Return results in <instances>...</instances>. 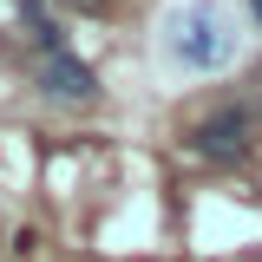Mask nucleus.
Here are the masks:
<instances>
[{
    "label": "nucleus",
    "mask_w": 262,
    "mask_h": 262,
    "mask_svg": "<svg viewBox=\"0 0 262 262\" xmlns=\"http://www.w3.org/2000/svg\"><path fill=\"white\" fill-rule=\"evenodd\" d=\"M236 20H229L216 0H184L170 20H164V53L184 66V72H223L236 59Z\"/></svg>",
    "instance_id": "1"
},
{
    "label": "nucleus",
    "mask_w": 262,
    "mask_h": 262,
    "mask_svg": "<svg viewBox=\"0 0 262 262\" xmlns=\"http://www.w3.org/2000/svg\"><path fill=\"white\" fill-rule=\"evenodd\" d=\"M33 92L46 98V105H98V72L79 53H39L33 59Z\"/></svg>",
    "instance_id": "2"
},
{
    "label": "nucleus",
    "mask_w": 262,
    "mask_h": 262,
    "mask_svg": "<svg viewBox=\"0 0 262 262\" xmlns=\"http://www.w3.org/2000/svg\"><path fill=\"white\" fill-rule=\"evenodd\" d=\"M190 151L203 164H243L256 151V138H249V112H210L203 125L190 131Z\"/></svg>",
    "instance_id": "3"
},
{
    "label": "nucleus",
    "mask_w": 262,
    "mask_h": 262,
    "mask_svg": "<svg viewBox=\"0 0 262 262\" xmlns=\"http://www.w3.org/2000/svg\"><path fill=\"white\" fill-rule=\"evenodd\" d=\"M66 13H105V7H112V0H59Z\"/></svg>",
    "instance_id": "4"
},
{
    "label": "nucleus",
    "mask_w": 262,
    "mask_h": 262,
    "mask_svg": "<svg viewBox=\"0 0 262 262\" xmlns=\"http://www.w3.org/2000/svg\"><path fill=\"white\" fill-rule=\"evenodd\" d=\"M249 13H256V27H262V0H249Z\"/></svg>",
    "instance_id": "5"
}]
</instances>
